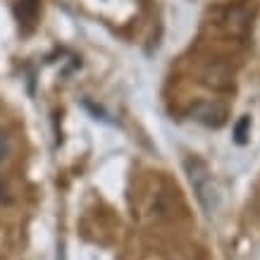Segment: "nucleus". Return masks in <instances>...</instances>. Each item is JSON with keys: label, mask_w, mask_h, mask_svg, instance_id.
<instances>
[{"label": "nucleus", "mask_w": 260, "mask_h": 260, "mask_svg": "<svg viewBox=\"0 0 260 260\" xmlns=\"http://www.w3.org/2000/svg\"><path fill=\"white\" fill-rule=\"evenodd\" d=\"M184 170H186V177H189V184L196 198L201 201L205 213H213L215 205H217V189H215L213 174L208 170L201 158H186L184 160Z\"/></svg>", "instance_id": "obj_1"}, {"label": "nucleus", "mask_w": 260, "mask_h": 260, "mask_svg": "<svg viewBox=\"0 0 260 260\" xmlns=\"http://www.w3.org/2000/svg\"><path fill=\"white\" fill-rule=\"evenodd\" d=\"M191 115L196 122H201L203 126H210V129H220L229 117L227 105L220 101H198L193 108H191Z\"/></svg>", "instance_id": "obj_2"}, {"label": "nucleus", "mask_w": 260, "mask_h": 260, "mask_svg": "<svg viewBox=\"0 0 260 260\" xmlns=\"http://www.w3.org/2000/svg\"><path fill=\"white\" fill-rule=\"evenodd\" d=\"M39 0H17L15 3V15L19 19V26L24 31H29L34 24H36V17H39Z\"/></svg>", "instance_id": "obj_3"}, {"label": "nucleus", "mask_w": 260, "mask_h": 260, "mask_svg": "<svg viewBox=\"0 0 260 260\" xmlns=\"http://www.w3.org/2000/svg\"><path fill=\"white\" fill-rule=\"evenodd\" d=\"M248 19H251V17H248V10L246 8H232L227 12V17H224V26H227L234 36H244V34L248 31V26H251Z\"/></svg>", "instance_id": "obj_4"}, {"label": "nucleus", "mask_w": 260, "mask_h": 260, "mask_svg": "<svg viewBox=\"0 0 260 260\" xmlns=\"http://www.w3.org/2000/svg\"><path fill=\"white\" fill-rule=\"evenodd\" d=\"M248 129H251V117H241L237 122V126H234V141L239 143V146H244L246 139H248Z\"/></svg>", "instance_id": "obj_5"}, {"label": "nucleus", "mask_w": 260, "mask_h": 260, "mask_svg": "<svg viewBox=\"0 0 260 260\" xmlns=\"http://www.w3.org/2000/svg\"><path fill=\"white\" fill-rule=\"evenodd\" d=\"M8 155H10V136H8V132L0 129V162L8 158Z\"/></svg>", "instance_id": "obj_6"}]
</instances>
